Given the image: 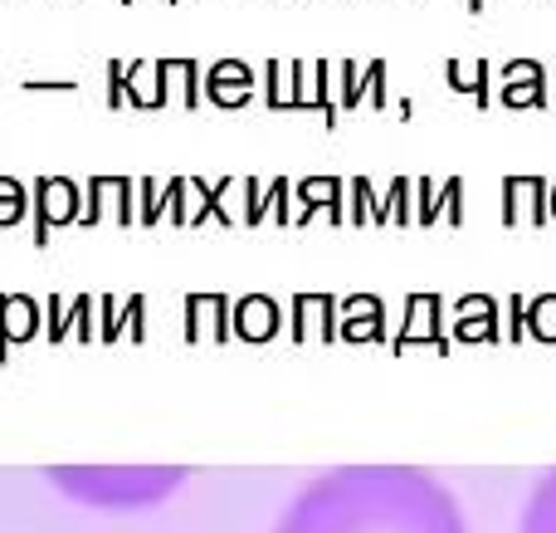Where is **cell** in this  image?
<instances>
[{
    "mask_svg": "<svg viewBox=\"0 0 556 533\" xmlns=\"http://www.w3.org/2000/svg\"><path fill=\"white\" fill-rule=\"evenodd\" d=\"M274 533H469V519L420 466H337L288 499Z\"/></svg>",
    "mask_w": 556,
    "mask_h": 533,
    "instance_id": "cell-1",
    "label": "cell"
},
{
    "mask_svg": "<svg viewBox=\"0 0 556 533\" xmlns=\"http://www.w3.org/2000/svg\"><path fill=\"white\" fill-rule=\"evenodd\" d=\"M45 475L64 499L98 509V515L156 509L186 485L181 466H49Z\"/></svg>",
    "mask_w": 556,
    "mask_h": 533,
    "instance_id": "cell-2",
    "label": "cell"
},
{
    "mask_svg": "<svg viewBox=\"0 0 556 533\" xmlns=\"http://www.w3.org/2000/svg\"><path fill=\"white\" fill-rule=\"evenodd\" d=\"M503 103L508 108H547V78L538 59H513L503 69Z\"/></svg>",
    "mask_w": 556,
    "mask_h": 533,
    "instance_id": "cell-3",
    "label": "cell"
},
{
    "mask_svg": "<svg viewBox=\"0 0 556 533\" xmlns=\"http://www.w3.org/2000/svg\"><path fill=\"white\" fill-rule=\"evenodd\" d=\"M518 533H556V470L532 485L528 505H522V519H518Z\"/></svg>",
    "mask_w": 556,
    "mask_h": 533,
    "instance_id": "cell-4",
    "label": "cell"
},
{
    "mask_svg": "<svg viewBox=\"0 0 556 533\" xmlns=\"http://www.w3.org/2000/svg\"><path fill=\"white\" fill-rule=\"evenodd\" d=\"M298 196H303V215H313V211H323L327 206V215L332 221H342V182H332V176H313V182H303L298 186Z\"/></svg>",
    "mask_w": 556,
    "mask_h": 533,
    "instance_id": "cell-5",
    "label": "cell"
},
{
    "mask_svg": "<svg viewBox=\"0 0 556 533\" xmlns=\"http://www.w3.org/2000/svg\"><path fill=\"white\" fill-rule=\"evenodd\" d=\"M444 78H450L454 88H464V94H473V103L479 108H489V59L473 64V78L464 74V59H450V64H444Z\"/></svg>",
    "mask_w": 556,
    "mask_h": 533,
    "instance_id": "cell-6",
    "label": "cell"
},
{
    "mask_svg": "<svg viewBox=\"0 0 556 533\" xmlns=\"http://www.w3.org/2000/svg\"><path fill=\"white\" fill-rule=\"evenodd\" d=\"M211 94L220 98V103H244V98H250V74H244L240 64H220L211 78Z\"/></svg>",
    "mask_w": 556,
    "mask_h": 533,
    "instance_id": "cell-7",
    "label": "cell"
},
{
    "mask_svg": "<svg viewBox=\"0 0 556 533\" xmlns=\"http://www.w3.org/2000/svg\"><path fill=\"white\" fill-rule=\"evenodd\" d=\"M528 319H532V333L556 338V294H542V299L528 309Z\"/></svg>",
    "mask_w": 556,
    "mask_h": 533,
    "instance_id": "cell-8",
    "label": "cell"
},
{
    "mask_svg": "<svg viewBox=\"0 0 556 533\" xmlns=\"http://www.w3.org/2000/svg\"><path fill=\"white\" fill-rule=\"evenodd\" d=\"M444 201H450V225L459 231V225H464V182H459V176H450V182H444Z\"/></svg>",
    "mask_w": 556,
    "mask_h": 533,
    "instance_id": "cell-9",
    "label": "cell"
},
{
    "mask_svg": "<svg viewBox=\"0 0 556 533\" xmlns=\"http://www.w3.org/2000/svg\"><path fill=\"white\" fill-rule=\"evenodd\" d=\"M366 78H371V103L386 108V59H371V64H366Z\"/></svg>",
    "mask_w": 556,
    "mask_h": 533,
    "instance_id": "cell-10",
    "label": "cell"
},
{
    "mask_svg": "<svg viewBox=\"0 0 556 533\" xmlns=\"http://www.w3.org/2000/svg\"><path fill=\"white\" fill-rule=\"evenodd\" d=\"M415 191H420V225H434V215H440V206H434V186L430 182H420V186H415Z\"/></svg>",
    "mask_w": 556,
    "mask_h": 533,
    "instance_id": "cell-11",
    "label": "cell"
},
{
    "mask_svg": "<svg viewBox=\"0 0 556 533\" xmlns=\"http://www.w3.org/2000/svg\"><path fill=\"white\" fill-rule=\"evenodd\" d=\"M342 78H346V88H342L346 108H356V103H362V88H356V64H342Z\"/></svg>",
    "mask_w": 556,
    "mask_h": 533,
    "instance_id": "cell-12",
    "label": "cell"
},
{
    "mask_svg": "<svg viewBox=\"0 0 556 533\" xmlns=\"http://www.w3.org/2000/svg\"><path fill=\"white\" fill-rule=\"evenodd\" d=\"M547 221H556V182L547 186Z\"/></svg>",
    "mask_w": 556,
    "mask_h": 533,
    "instance_id": "cell-13",
    "label": "cell"
},
{
    "mask_svg": "<svg viewBox=\"0 0 556 533\" xmlns=\"http://www.w3.org/2000/svg\"><path fill=\"white\" fill-rule=\"evenodd\" d=\"M469 10H473V15H483V0H469Z\"/></svg>",
    "mask_w": 556,
    "mask_h": 533,
    "instance_id": "cell-14",
    "label": "cell"
}]
</instances>
